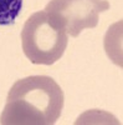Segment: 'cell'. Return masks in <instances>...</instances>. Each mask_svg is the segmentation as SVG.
<instances>
[{
  "label": "cell",
  "mask_w": 123,
  "mask_h": 125,
  "mask_svg": "<svg viewBox=\"0 0 123 125\" xmlns=\"http://www.w3.org/2000/svg\"><path fill=\"white\" fill-rule=\"evenodd\" d=\"M64 104V91L52 78L26 76L10 88L0 124L52 125L61 116Z\"/></svg>",
  "instance_id": "obj_1"
},
{
  "label": "cell",
  "mask_w": 123,
  "mask_h": 125,
  "mask_svg": "<svg viewBox=\"0 0 123 125\" xmlns=\"http://www.w3.org/2000/svg\"><path fill=\"white\" fill-rule=\"evenodd\" d=\"M67 44V33L51 21L45 10L34 13L21 30L24 54L33 64H55L62 58Z\"/></svg>",
  "instance_id": "obj_2"
},
{
  "label": "cell",
  "mask_w": 123,
  "mask_h": 125,
  "mask_svg": "<svg viewBox=\"0 0 123 125\" xmlns=\"http://www.w3.org/2000/svg\"><path fill=\"white\" fill-rule=\"evenodd\" d=\"M108 9L107 0H50L45 11L56 26L77 38L82 30L96 28L99 14Z\"/></svg>",
  "instance_id": "obj_3"
},
{
  "label": "cell",
  "mask_w": 123,
  "mask_h": 125,
  "mask_svg": "<svg viewBox=\"0 0 123 125\" xmlns=\"http://www.w3.org/2000/svg\"><path fill=\"white\" fill-rule=\"evenodd\" d=\"M21 8L23 0H0V26L14 24Z\"/></svg>",
  "instance_id": "obj_4"
}]
</instances>
